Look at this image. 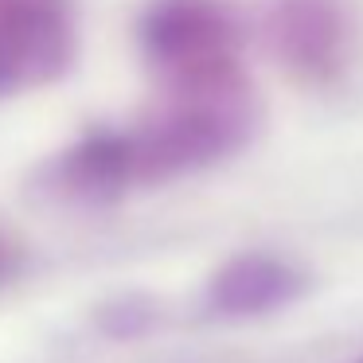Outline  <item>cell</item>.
Returning <instances> with one entry per match:
<instances>
[{"instance_id":"obj_7","label":"cell","mask_w":363,"mask_h":363,"mask_svg":"<svg viewBox=\"0 0 363 363\" xmlns=\"http://www.w3.org/2000/svg\"><path fill=\"white\" fill-rule=\"evenodd\" d=\"M359 363H363V359H359Z\"/></svg>"},{"instance_id":"obj_5","label":"cell","mask_w":363,"mask_h":363,"mask_svg":"<svg viewBox=\"0 0 363 363\" xmlns=\"http://www.w3.org/2000/svg\"><path fill=\"white\" fill-rule=\"evenodd\" d=\"M305 293V274L269 254H242L211 277L207 305L219 316H258Z\"/></svg>"},{"instance_id":"obj_4","label":"cell","mask_w":363,"mask_h":363,"mask_svg":"<svg viewBox=\"0 0 363 363\" xmlns=\"http://www.w3.org/2000/svg\"><path fill=\"white\" fill-rule=\"evenodd\" d=\"M269 40L289 71L332 79L352 55V16L340 0H277Z\"/></svg>"},{"instance_id":"obj_2","label":"cell","mask_w":363,"mask_h":363,"mask_svg":"<svg viewBox=\"0 0 363 363\" xmlns=\"http://www.w3.org/2000/svg\"><path fill=\"white\" fill-rule=\"evenodd\" d=\"M242 32L219 0H157L141 16L145 63L168 90H199L238 79Z\"/></svg>"},{"instance_id":"obj_1","label":"cell","mask_w":363,"mask_h":363,"mask_svg":"<svg viewBox=\"0 0 363 363\" xmlns=\"http://www.w3.org/2000/svg\"><path fill=\"white\" fill-rule=\"evenodd\" d=\"M254 129H258V106L242 79H235L199 90H168L164 110H157L137 129L110 137L121 184L129 191L235 157L238 149H246Z\"/></svg>"},{"instance_id":"obj_3","label":"cell","mask_w":363,"mask_h":363,"mask_svg":"<svg viewBox=\"0 0 363 363\" xmlns=\"http://www.w3.org/2000/svg\"><path fill=\"white\" fill-rule=\"evenodd\" d=\"M74 48L71 0H0V102L63 79Z\"/></svg>"},{"instance_id":"obj_6","label":"cell","mask_w":363,"mask_h":363,"mask_svg":"<svg viewBox=\"0 0 363 363\" xmlns=\"http://www.w3.org/2000/svg\"><path fill=\"white\" fill-rule=\"evenodd\" d=\"M12 274H16V246L0 242V281H9Z\"/></svg>"}]
</instances>
